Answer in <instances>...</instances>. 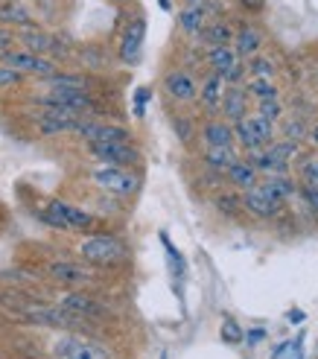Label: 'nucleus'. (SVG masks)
<instances>
[{"label": "nucleus", "mask_w": 318, "mask_h": 359, "mask_svg": "<svg viewBox=\"0 0 318 359\" xmlns=\"http://www.w3.org/2000/svg\"><path fill=\"white\" fill-rule=\"evenodd\" d=\"M74 251H76V257L82 263L99 269V272H105V275L132 266L129 240L123 237L120 231H111V228H99V231H91V234H79Z\"/></svg>", "instance_id": "1"}, {"label": "nucleus", "mask_w": 318, "mask_h": 359, "mask_svg": "<svg viewBox=\"0 0 318 359\" xmlns=\"http://www.w3.org/2000/svg\"><path fill=\"white\" fill-rule=\"evenodd\" d=\"M32 217L50 231H62V234H91V231L105 228V217H99L97 210L67 202L62 196H47L39 205H32Z\"/></svg>", "instance_id": "2"}, {"label": "nucleus", "mask_w": 318, "mask_h": 359, "mask_svg": "<svg viewBox=\"0 0 318 359\" xmlns=\"http://www.w3.org/2000/svg\"><path fill=\"white\" fill-rule=\"evenodd\" d=\"M298 193V182L289 175H260L257 184L242 193V208L254 219H272L286 208V202Z\"/></svg>", "instance_id": "3"}, {"label": "nucleus", "mask_w": 318, "mask_h": 359, "mask_svg": "<svg viewBox=\"0 0 318 359\" xmlns=\"http://www.w3.org/2000/svg\"><path fill=\"white\" fill-rule=\"evenodd\" d=\"M47 353L53 359H114V348L105 339L82 330H56Z\"/></svg>", "instance_id": "4"}, {"label": "nucleus", "mask_w": 318, "mask_h": 359, "mask_svg": "<svg viewBox=\"0 0 318 359\" xmlns=\"http://www.w3.org/2000/svg\"><path fill=\"white\" fill-rule=\"evenodd\" d=\"M88 178H91V184L102 196H111L117 202H132L140 196V190H144V170L97 164V167H91Z\"/></svg>", "instance_id": "5"}, {"label": "nucleus", "mask_w": 318, "mask_h": 359, "mask_svg": "<svg viewBox=\"0 0 318 359\" xmlns=\"http://www.w3.org/2000/svg\"><path fill=\"white\" fill-rule=\"evenodd\" d=\"M146 15L137 6L120 9V27H117V41H114V56L120 65L134 67L144 59V44H146Z\"/></svg>", "instance_id": "6"}, {"label": "nucleus", "mask_w": 318, "mask_h": 359, "mask_svg": "<svg viewBox=\"0 0 318 359\" xmlns=\"http://www.w3.org/2000/svg\"><path fill=\"white\" fill-rule=\"evenodd\" d=\"M41 275L50 280L62 286V290H97V286L102 283L105 272H99V269L82 263L79 257L70 260V257H62V260H47L41 266Z\"/></svg>", "instance_id": "7"}, {"label": "nucleus", "mask_w": 318, "mask_h": 359, "mask_svg": "<svg viewBox=\"0 0 318 359\" xmlns=\"http://www.w3.org/2000/svg\"><path fill=\"white\" fill-rule=\"evenodd\" d=\"M161 94L170 109H193L199 100V76L184 65H172L161 76Z\"/></svg>", "instance_id": "8"}, {"label": "nucleus", "mask_w": 318, "mask_h": 359, "mask_svg": "<svg viewBox=\"0 0 318 359\" xmlns=\"http://www.w3.org/2000/svg\"><path fill=\"white\" fill-rule=\"evenodd\" d=\"M59 304L67 313L91 321V325H105V321L114 318V307L105 298H99L94 290H64L59 295Z\"/></svg>", "instance_id": "9"}, {"label": "nucleus", "mask_w": 318, "mask_h": 359, "mask_svg": "<svg viewBox=\"0 0 318 359\" xmlns=\"http://www.w3.org/2000/svg\"><path fill=\"white\" fill-rule=\"evenodd\" d=\"M301 155V147H298V140H272L266 149H260L254 155H245L254 164V170L260 175H286L289 167H292V161Z\"/></svg>", "instance_id": "10"}, {"label": "nucleus", "mask_w": 318, "mask_h": 359, "mask_svg": "<svg viewBox=\"0 0 318 359\" xmlns=\"http://www.w3.org/2000/svg\"><path fill=\"white\" fill-rule=\"evenodd\" d=\"M88 155L97 164H111V167H129V170H144V149L137 140H117V143H85Z\"/></svg>", "instance_id": "11"}, {"label": "nucleus", "mask_w": 318, "mask_h": 359, "mask_svg": "<svg viewBox=\"0 0 318 359\" xmlns=\"http://www.w3.org/2000/svg\"><path fill=\"white\" fill-rule=\"evenodd\" d=\"M231 129H234V143L245 155H254L260 149H266L275 140V123L260 117V114H249V117L237 120Z\"/></svg>", "instance_id": "12"}, {"label": "nucleus", "mask_w": 318, "mask_h": 359, "mask_svg": "<svg viewBox=\"0 0 318 359\" xmlns=\"http://www.w3.org/2000/svg\"><path fill=\"white\" fill-rule=\"evenodd\" d=\"M4 65H9L12 70H18V74H21L27 82H41V79L53 76L62 67L59 62H53L47 56H39V53L21 50V47H18L15 53H9V56L4 59Z\"/></svg>", "instance_id": "13"}, {"label": "nucleus", "mask_w": 318, "mask_h": 359, "mask_svg": "<svg viewBox=\"0 0 318 359\" xmlns=\"http://www.w3.org/2000/svg\"><path fill=\"white\" fill-rule=\"evenodd\" d=\"M249 114H251V97L245 91V85H225V94L219 102V117L234 126L237 120L249 117Z\"/></svg>", "instance_id": "14"}, {"label": "nucleus", "mask_w": 318, "mask_h": 359, "mask_svg": "<svg viewBox=\"0 0 318 359\" xmlns=\"http://www.w3.org/2000/svg\"><path fill=\"white\" fill-rule=\"evenodd\" d=\"M225 94V82L219 74H205L199 79V100H196V109L205 117H216L219 114V102Z\"/></svg>", "instance_id": "15"}, {"label": "nucleus", "mask_w": 318, "mask_h": 359, "mask_svg": "<svg viewBox=\"0 0 318 359\" xmlns=\"http://www.w3.org/2000/svg\"><path fill=\"white\" fill-rule=\"evenodd\" d=\"M199 140H202V147H237L231 123L222 120L219 114L216 117H205L199 123Z\"/></svg>", "instance_id": "16"}, {"label": "nucleus", "mask_w": 318, "mask_h": 359, "mask_svg": "<svg viewBox=\"0 0 318 359\" xmlns=\"http://www.w3.org/2000/svg\"><path fill=\"white\" fill-rule=\"evenodd\" d=\"M231 47H234V53H237V59H251L254 53H263V32L254 27V24H240L237 29H234V39H231Z\"/></svg>", "instance_id": "17"}, {"label": "nucleus", "mask_w": 318, "mask_h": 359, "mask_svg": "<svg viewBox=\"0 0 318 359\" xmlns=\"http://www.w3.org/2000/svg\"><path fill=\"white\" fill-rule=\"evenodd\" d=\"M222 178H225V184H228V187H234V190L245 193L249 187H254V184H257L260 172L254 170V164H251L249 158H237L234 164L222 172Z\"/></svg>", "instance_id": "18"}, {"label": "nucleus", "mask_w": 318, "mask_h": 359, "mask_svg": "<svg viewBox=\"0 0 318 359\" xmlns=\"http://www.w3.org/2000/svg\"><path fill=\"white\" fill-rule=\"evenodd\" d=\"M237 62V53L231 44H214V47H202V67H207V74H225L228 67Z\"/></svg>", "instance_id": "19"}, {"label": "nucleus", "mask_w": 318, "mask_h": 359, "mask_svg": "<svg viewBox=\"0 0 318 359\" xmlns=\"http://www.w3.org/2000/svg\"><path fill=\"white\" fill-rule=\"evenodd\" d=\"M237 158H240L237 155V147H202V152H199L202 167L207 172H216V175H222Z\"/></svg>", "instance_id": "20"}, {"label": "nucleus", "mask_w": 318, "mask_h": 359, "mask_svg": "<svg viewBox=\"0 0 318 359\" xmlns=\"http://www.w3.org/2000/svg\"><path fill=\"white\" fill-rule=\"evenodd\" d=\"M207 21H210V12L205 6V0L196 6H181L179 9V32L187 35V39H196Z\"/></svg>", "instance_id": "21"}, {"label": "nucleus", "mask_w": 318, "mask_h": 359, "mask_svg": "<svg viewBox=\"0 0 318 359\" xmlns=\"http://www.w3.org/2000/svg\"><path fill=\"white\" fill-rule=\"evenodd\" d=\"M234 39V27L228 18H210V21L202 27V32L196 35V41L205 47H214V44H231Z\"/></svg>", "instance_id": "22"}, {"label": "nucleus", "mask_w": 318, "mask_h": 359, "mask_svg": "<svg viewBox=\"0 0 318 359\" xmlns=\"http://www.w3.org/2000/svg\"><path fill=\"white\" fill-rule=\"evenodd\" d=\"M214 208L219 210V217H225V219H237L240 213H245V208H242V193L240 190H219L216 196H214Z\"/></svg>", "instance_id": "23"}, {"label": "nucleus", "mask_w": 318, "mask_h": 359, "mask_svg": "<svg viewBox=\"0 0 318 359\" xmlns=\"http://www.w3.org/2000/svg\"><path fill=\"white\" fill-rule=\"evenodd\" d=\"M170 123H172V132L179 135V140L184 143V147H190L193 140H199V123L193 120L190 114H184V111H175V114L170 117Z\"/></svg>", "instance_id": "24"}, {"label": "nucleus", "mask_w": 318, "mask_h": 359, "mask_svg": "<svg viewBox=\"0 0 318 359\" xmlns=\"http://www.w3.org/2000/svg\"><path fill=\"white\" fill-rule=\"evenodd\" d=\"M245 70H249V79H275L277 65L266 53H254L251 59H245Z\"/></svg>", "instance_id": "25"}, {"label": "nucleus", "mask_w": 318, "mask_h": 359, "mask_svg": "<svg viewBox=\"0 0 318 359\" xmlns=\"http://www.w3.org/2000/svg\"><path fill=\"white\" fill-rule=\"evenodd\" d=\"M161 245H164V251H167V263H170V272H172V278L181 283V280H184V275H187L184 255H181V251L172 245V240L167 237V231H161Z\"/></svg>", "instance_id": "26"}, {"label": "nucleus", "mask_w": 318, "mask_h": 359, "mask_svg": "<svg viewBox=\"0 0 318 359\" xmlns=\"http://www.w3.org/2000/svg\"><path fill=\"white\" fill-rule=\"evenodd\" d=\"M245 91H249L251 102H263V100H280V91L272 79H249L245 82Z\"/></svg>", "instance_id": "27"}, {"label": "nucleus", "mask_w": 318, "mask_h": 359, "mask_svg": "<svg viewBox=\"0 0 318 359\" xmlns=\"http://www.w3.org/2000/svg\"><path fill=\"white\" fill-rule=\"evenodd\" d=\"M298 182L318 187V155H301L298 158Z\"/></svg>", "instance_id": "28"}, {"label": "nucleus", "mask_w": 318, "mask_h": 359, "mask_svg": "<svg viewBox=\"0 0 318 359\" xmlns=\"http://www.w3.org/2000/svg\"><path fill=\"white\" fill-rule=\"evenodd\" d=\"M219 339L225 345H240V342H245V327H240V321L234 316H222Z\"/></svg>", "instance_id": "29"}, {"label": "nucleus", "mask_w": 318, "mask_h": 359, "mask_svg": "<svg viewBox=\"0 0 318 359\" xmlns=\"http://www.w3.org/2000/svg\"><path fill=\"white\" fill-rule=\"evenodd\" d=\"M254 114L277 123L280 117H284V105H280V100H263V102H254Z\"/></svg>", "instance_id": "30"}, {"label": "nucleus", "mask_w": 318, "mask_h": 359, "mask_svg": "<svg viewBox=\"0 0 318 359\" xmlns=\"http://www.w3.org/2000/svg\"><path fill=\"white\" fill-rule=\"evenodd\" d=\"M24 82H27V79L18 74V70H12L9 65L0 62V94H4V91H12V88H21Z\"/></svg>", "instance_id": "31"}, {"label": "nucleus", "mask_w": 318, "mask_h": 359, "mask_svg": "<svg viewBox=\"0 0 318 359\" xmlns=\"http://www.w3.org/2000/svg\"><path fill=\"white\" fill-rule=\"evenodd\" d=\"M222 82H225V85H245V82H249V70H245V62L237 59V62L222 74Z\"/></svg>", "instance_id": "32"}, {"label": "nucleus", "mask_w": 318, "mask_h": 359, "mask_svg": "<svg viewBox=\"0 0 318 359\" xmlns=\"http://www.w3.org/2000/svg\"><path fill=\"white\" fill-rule=\"evenodd\" d=\"M18 50V32L15 27H0V62H4L9 53Z\"/></svg>", "instance_id": "33"}, {"label": "nucleus", "mask_w": 318, "mask_h": 359, "mask_svg": "<svg viewBox=\"0 0 318 359\" xmlns=\"http://www.w3.org/2000/svg\"><path fill=\"white\" fill-rule=\"evenodd\" d=\"M152 100V88L149 85H140L137 91H134V105H132V114L137 117V120H144V114H146V102Z\"/></svg>", "instance_id": "34"}, {"label": "nucleus", "mask_w": 318, "mask_h": 359, "mask_svg": "<svg viewBox=\"0 0 318 359\" xmlns=\"http://www.w3.org/2000/svg\"><path fill=\"white\" fill-rule=\"evenodd\" d=\"M298 196H301V199H304V205L315 213V217H318V187H312V184H301V182H298Z\"/></svg>", "instance_id": "35"}, {"label": "nucleus", "mask_w": 318, "mask_h": 359, "mask_svg": "<svg viewBox=\"0 0 318 359\" xmlns=\"http://www.w3.org/2000/svg\"><path fill=\"white\" fill-rule=\"evenodd\" d=\"M237 6L245 15H263L266 12V0H237Z\"/></svg>", "instance_id": "36"}, {"label": "nucleus", "mask_w": 318, "mask_h": 359, "mask_svg": "<svg viewBox=\"0 0 318 359\" xmlns=\"http://www.w3.org/2000/svg\"><path fill=\"white\" fill-rule=\"evenodd\" d=\"M284 132H286V140H301V137H307V129H304V126L301 123H292V120H286L284 123Z\"/></svg>", "instance_id": "37"}, {"label": "nucleus", "mask_w": 318, "mask_h": 359, "mask_svg": "<svg viewBox=\"0 0 318 359\" xmlns=\"http://www.w3.org/2000/svg\"><path fill=\"white\" fill-rule=\"evenodd\" d=\"M286 353H289V359H304V333L298 336L295 342L289 345V351H286Z\"/></svg>", "instance_id": "38"}, {"label": "nucleus", "mask_w": 318, "mask_h": 359, "mask_svg": "<svg viewBox=\"0 0 318 359\" xmlns=\"http://www.w3.org/2000/svg\"><path fill=\"white\" fill-rule=\"evenodd\" d=\"M263 336H266V330H245V339H249V345H257Z\"/></svg>", "instance_id": "39"}, {"label": "nucleus", "mask_w": 318, "mask_h": 359, "mask_svg": "<svg viewBox=\"0 0 318 359\" xmlns=\"http://www.w3.org/2000/svg\"><path fill=\"white\" fill-rule=\"evenodd\" d=\"M307 140L312 143V149H318V123H315V126H310V129H307Z\"/></svg>", "instance_id": "40"}, {"label": "nucleus", "mask_w": 318, "mask_h": 359, "mask_svg": "<svg viewBox=\"0 0 318 359\" xmlns=\"http://www.w3.org/2000/svg\"><path fill=\"white\" fill-rule=\"evenodd\" d=\"M289 345H292V342H280V345L275 348V353H272V359H284V356H286V351H289Z\"/></svg>", "instance_id": "41"}, {"label": "nucleus", "mask_w": 318, "mask_h": 359, "mask_svg": "<svg viewBox=\"0 0 318 359\" xmlns=\"http://www.w3.org/2000/svg\"><path fill=\"white\" fill-rule=\"evenodd\" d=\"M105 4H111V6H117V9H132L134 0H105Z\"/></svg>", "instance_id": "42"}, {"label": "nucleus", "mask_w": 318, "mask_h": 359, "mask_svg": "<svg viewBox=\"0 0 318 359\" xmlns=\"http://www.w3.org/2000/svg\"><path fill=\"white\" fill-rule=\"evenodd\" d=\"M286 318H289V321H295V325H301V321H304V313H301V310H289V313H286Z\"/></svg>", "instance_id": "43"}, {"label": "nucleus", "mask_w": 318, "mask_h": 359, "mask_svg": "<svg viewBox=\"0 0 318 359\" xmlns=\"http://www.w3.org/2000/svg\"><path fill=\"white\" fill-rule=\"evenodd\" d=\"M161 4V9H167V12H172V0H158Z\"/></svg>", "instance_id": "44"}, {"label": "nucleus", "mask_w": 318, "mask_h": 359, "mask_svg": "<svg viewBox=\"0 0 318 359\" xmlns=\"http://www.w3.org/2000/svg\"><path fill=\"white\" fill-rule=\"evenodd\" d=\"M184 6H196V4H202V0H181Z\"/></svg>", "instance_id": "45"}, {"label": "nucleus", "mask_w": 318, "mask_h": 359, "mask_svg": "<svg viewBox=\"0 0 318 359\" xmlns=\"http://www.w3.org/2000/svg\"><path fill=\"white\" fill-rule=\"evenodd\" d=\"M161 359H170V356H167V353H161Z\"/></svg>", "instance_id": "46"}]
</instances>
